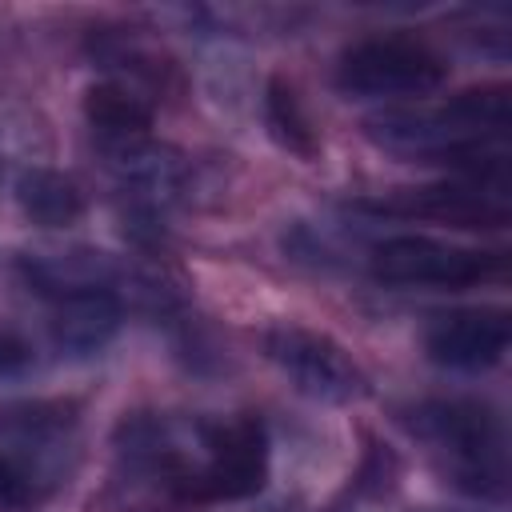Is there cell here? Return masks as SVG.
<instances>
[{"instance_id":"10","label":"cell","mask_w":512,"mask_h":512,"mask_svg":"<svg viewBox=\"0 0 512 512\" xmlns=\"http://www.w3.org/2000/svg\"><path fill=\"white\" fill-rule=\"evenodd\" d=\"M84 120L88 128L100 136V144H124V140H140L152 136V120H156V104L136 92L124 80H96L84 88Z\"/></svg>"},{"instance_id":"5","label":"cell","mask_w":512,"mask_h":512,"mask_svg":"<svg viewBox=\"0 0 512 512\" xmlns=\"http://www.w3.org/2000/svg\"><path fill=\"white\" fill-rule=\"evenodd\" d=\"M268 364L308 400L320 404H360L372 396V380L360 360L328 332L308 324H272L260 336Z\"/></svg>"},{"instance_id":"1","label":"cell","mask_w":512,"mask_h":512,"mask_svg":"<svg viewBox=\"0 0 512 512\" xmlns=\"http://www.w3.org/2000/svg\"><path fill=\"white\" fill-rule=\"evenodd\" d=\"M400 424L432 452V460L440 464L452 488L480 500H504L508 488L504 424L484 400H464V396L420 400L408 412H400Z\"/></svg>"},{"instance_id":"6","label":"cell","mask_w":512,"mask_h":512,"mask_svg":"<svg viewBox=\"0 0 512 512\" xmlns=\"http://www.w3.org/2000/svg\"><path fill=\"white\" fill-rule=\"evenodd\" d=\"M352 208L372 212V216H396V220H432V224L464 228V232H500L508 224V196L484 192V188L464 184V180L396 188L384 196L356 200Z\"/></svg>"},{"instance_id":"7","label":"cell","mask_w":512,"mask_h":512,"mask_svg":"<svg viewBox=\"0 0 512 512\" xmlns=\"http://www.w3.org/2000/svg\"><path fill=\"white\" fill-rule=\"evenodd\" d=\"M512 336V316L500 304L452 308L428 320L424 352L432 364L452 372H488L504 360Z\"/></svg>"},{"instance_id":"15","label":"cell","mask_w":512,"mask_h":512,"mask_svg":"<svg viewBox=\"0 0 512 512\" xmlns=\"http://www.w3.org/2000/svg\"><path fill=\"white\" fill-rule=\"evenodd\" d=\"M32 360H36L32 344H28L20 332L0 328V380H16V376H24V372L32 368Z\"/></svg>"},{"instance_id":"3","label":"cell","mask_w":512,"mask_h":512,"mask_svg":"<svg viewBox=\"0 0 512 512\" xmlns=\"http://www.w3.org/2000/svg\"><path fill=\"white\" fill-rule=\"evenodd\" d=\"M368 272L388 288H476V284H500L508 272V256L452 244L440 236L404 232L372 248Z\"/></svg>"},{"instance_id":"9","label":"cell","mask_w":512,"mask_h":512,"mask_svg":"<svg viewBox=\"0 0 512 512\" xmlns=\"http://www.w3.org/2000/svg\"><path fill=\"white\" fill-rule=\"evenodd\" d=\"M16 272L48 304L60 300V296H72V292H88V288H116V280H120L116 260L108 252H100V248L20 252L16 256Z\"/></svg>"},{"instance_id":"16","label":"cell","mask_w":512,"mask_h":512,"mask_svg":"<svg viewBox=\"0 0 512 512\" xmlns=\"http://www.w3.org/2000/svg\"><path fill=\"white\" fill-rule=\"evenodd\" d=\"M0 180H4V164H0Z\"/></svg>"},{"instance_id":"13","label":"cell","mask_w":512,"mask_h":512,"mask_svg":"<svg viewBox=\"0 0 512 512\" xmlns=\"http://www.w3.org/2000/svg\"><path fill=\"white\" fill-rule=\"evenodd\" d=\"M80 420L76 400H16L0 408V436L8 440L12 452L28 456L40 444L64 440Z\"/></svg>"},{"instance_id":"12","label":"cell","mask_w":512,"mask_h":512,"mask_svg":"<svg viewBox=\"0 0 512 512\" xmlns=\"http://www.w3.org/2000/svg\"><path fill=\"white\" fill-rule=\"evenodd\" d=\"M264 124H268V136L288 156H296L304 164H312L320 156V148H324L320 132H316V124H312V116L304 108L300 88L284 72L268 76V84H264Z\"/></svg>"},{"instance_id":"2","label":"cell","mask_w":512,"mask_h":512,"mask_svg":"<svg viewBox=\"0 0 512 512\" xmlns=\"http://www.w3.org/2000/svg\"><path fill=\"white\" fill-rule=\"evenodd\" d=\"M268 428L252 412L192 420V468L176 492L180 508L248 500L268 484Z\"/></svg>"},{"instance_id":"11","label":"cell","mask_w":512,"mask_h":512,"mask_svg":"<svg viewBox=\"0 0 512 512\" xmlns=\"http://www.w3.org/2000/svg\"><path fill=\"white\" fill-rule=\"evenodd\" d=\"M12 196L24 212V220H32L40 228H72L88 212V200H84L80 184L68 172L48 168V164H28L16 176Z\"/></svg>"},{"instance_id":"14","label":"cell","mask_w":512,"mask_h":512,"mask_svg":"<svg viewBox=\"0 0 512 512\" xmlns=\"http://www.w3.org/2000/svg\"><path fill=\"white\" fill-rule=\"evenodd\" d=\"M40 484H44L40 468L28 456H20L12 448H0V508L4 512L32 504L40 496Z\"/></svg>"},{"instance_id":"8","label":"cell","mask_w":512,"mask_h":512,"mask_svg":"<svg viewBox=\"0 0 512 512\" xmlns=\"http://www.w3.org/2000/svg\"><path fill=\"white\" fill-rule=\"evenodd\" d=\"M124 324V304L116 288H88L52 300L48 316V340L68 360H88L104 352Z\"/></svg>"},{"instance_id":"4","label":"cell","mask_w":512,"mask_h":512,"mask_svg":"<svg viewBox=\"0 0 512 512\" xmlns=\"http://www.w3.org/2000/svg\"><path fill=\"white\" fill-rule=\"evenodd\" d=\"M448 80V60L412 32H376L352 40L336 60V84L348 96H428Z\"/></svg>"}]
</instances>
